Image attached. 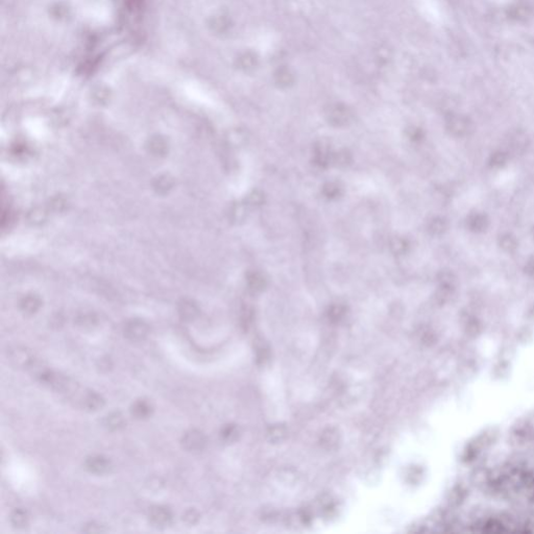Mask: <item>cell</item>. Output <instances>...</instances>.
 Segmentation results:
<instances>
[{
    "mask_svg": "<svg viewBox=\"0 0 534 534\" xmlns=\"http://www.w3.org/2000/svg\"><path fill=\"white\" fill-rule=\"evenodd\" d=\"M419 134H420V131L414 129V128H410V129L407 130V135L409 136V138L412 139V140L418 139L419 138Z\"/></svg>",
    "mask_w": 534,
    "mask_h": 534,
    "instance_id": "836d02e7",
    "label": "cell"
},
{
    "mask_svg": "<svg viewBox=\"0 0 534 534\" xmlns=\"http://www.w3.org/2000/svg\"><path fill=\"white\" fill-rule=\"evenodd\" d=\"M48 218L47 211L44 208L36 207L31 209L27 214V221L29 224L34 226H40L43 225Z\"/></svg>",
    "mask_w": 534,
    "mask_h": 534,
    "instance_id": "ffe728a7",
    "label": "cell"
},
{
    "mask_svg": "<svg viewBox=\"0 0 534 534\" xmlns=\"http://www.w3.org/2000/svg\"><path fill=\"white\" fill-rule=\"evenodd\" d=\"M200 519V515L195 509H188L183 516V521L188 525H194Z\"/></svg>",
    "mask_w": 534,
    "mask_h": 534,
    "instance_id": "4dcf8cb0",
    "label": "cell"
},
{
    "mask_svg": "<svg viewBox=\"0 0 534 534\" xmlns=\"http://www.w3.org/2000/svg\"><path fill=\"white\" fill-rule=\"evenodd\" d=\"M389 248L394 256H402L408 248L407 241L401 237H394L389 242Z\"/></svg>",
    "mask_w": 534,
    "mask_h": 534,
    "instance_id": "cb8c5ba5",
    "label": "cell"
},
{
    "mask_svg": "<svg viewBox=\"0 0 534 534\" xmlns=\"http://www.w3.org/2000/svg\"><path fill=\"white\" fill-rule=\"evenodd\" d=\"M149 333L148 325L141 320H133L124 327V335L131 341L144 340Z\"/></svg>",
    "mask_w": 534,
    "mask_h": 534,
    "instance_id": "277c9868",
    "label": "cell"
},
{
    "mask_svg": "<svg viewBox=\"0 0 534 534\" xmlns=\"http://www.w3.org/2000/svg\"><path fill=\"white\" fill-rule=\"evenodd\" d=\"M199 307L191 300H183L179 304V313L184 321L191 322L199 315Z\"/></svg>",
    "mask_w": 534,
    "mask_h": 534,
    "instance_id": "7c38bea8",
    "label": "cell"
},
{
    "mask_svg": "<svg viewBox=\"0 0 534 534\" xmlns=\"http://www.w3.org/2000/svg\"><path fill=\"white\" fill-rule=\"evenodd\" d=\"M42 306L41 299L36 294H27L20 302V309L24 314H35Z\"/></svg>",
    "mask_w": 534,
    "mask_h": 534,
    "instance_id": "5bb4252c",
    "label": "cell"
},
{
    "mask_svg": "<svg viewBox=\"0 0 534 534\" xmlns=\"http://www.w3.org/2000/svg\"><path fill=\"white\" fill-rule=\"evenodd\" d=\"M207 444V438L205 434L196 429L187 431L182 438L183 448L191 453H197L205 449Z\"/></svg>",
    "mask_w": 534,
    "mask_h": 534,
    "instance_id": "3957f363",
    "label": "cell"
},
{
    "mask_svg": "<svg viewBox=\"0 0 534 534\" xmlns=\"http://www.w3.org/2000/svg\"><path fill=\"white\" fill-rule=\"evenodd\" d=\"M11 521L16 528H24L28 522L27 513L22 509H16L11 516Z\"/></svg>",
    "mask_w": 534,
    "mask_h": 534,
    "instance_id": "4316f807",
    "label": "cell"
},
{
    "mask_svg": "<svg viewBox=\"0 0 534 534\" xmlns=\"http://www.w3.org/2000/svg\"><path fill=\"white\" fill-rule=\"evenodd\" d=\"M246 285L249 291L258 293L265 288L266 281L262 273L258 271H249L246 275Z\"/></svg>",
    "mask_w": 534,
    "mask_h": 534,
    "instance_id": "4fadbf2b",
    "label": "cell"
},
{
    "mask_svg": "<svg viewBox=\"0 0 534 534\" xmlns=\"http://www.w3.org/2000/svg\"><path fill=\"white\" fill-rule=\"evenodd\" d=\"M332 151L326 140H321L314 147V162L321 167H327L332 162Z\"/></svg>",
    "mask_w": 534,
    "mask_h": 534,
    "instance_id": "ba28073f",
    "label": "cell"
},
{
    "mask_svg": "<svg viewBox=\"0 0 534 534\" xmlns=\"http://www.w3.org/2000/svg\"><path fill=\"white\" fill-rule=\"evenodd\" d=\"M85 466L88 472L95 475L107 474L112 469L111 461L107 457L101 455L88 457L85 462Z\"/></svg>",
    "mask_w": 534,
    "mask_h": 534,
    "instance_id": "5b68a950",
    "label": "cell"
},
{
    "mask_svg": "<svg viewBox=\"0 0 534 534\" xmlns=\"http://www.w3.org/2000/svg\"><path fill=\"white\" fill-rule=\"evenodd\" d=\"M76 401L84 408V409L89 410V411H96V410L101 409L105 404L103 397L93 391L83 392L82 394H80V397Z\"/></svg>",
    "mask_w": 534,
    "mask_h": 534,
    "instance_id": "52a82bcc",
    "label": "cell"
},
{
    "mask_svg": "<svg viewBox=\"0 0 534 534\" xmlns=\"http://www.w3.org/2000/svg\"><path fill=\"white\" fill-rule=\"evenodd\" d=\"M222 435L224 437L225 441L227 442H233L235 441V438L237 437L238 435V431L236 429V427L234 426H229L227 428L224 429V431L222 432Z\"/></svg>",
    "mask_w": 534,
    "mask_h": 534,
    "instance_id": "1f68e13d",
    "label": "cell"
},
{
    "mask_svg": "<svg viewBox=\"0 0 534 534\" xmlns=\"http://www.w3.org/2000/svg\"><path fill=\"white\" fill-rule=\"evenodd\" d=\"M131 412L136 419H146L152 412V405L148 400H137L131 407Z\"/></svg>",
    "mask_w": 534,
    "mask_h": 534,
    "instance_id": "9a60e30c",
    "label": "cell"
},
{
    "mask_svg": "<svg viewBox=\"0 0 534 534\" xmlns=\"http://www.w3.org/2000/svg\"><path fill=\"white\" fill-rule=\"evenodd\" d=\"M50 208L54 212H63L67 208V200L63 196H54L50 201Z\"/></svg>",
    "mask_w": 534,
    "mask_h": 534,
    "instance_id": "f546056e",
    "label": "cell"
},
{
    "mask_svg": "<svg viewBox=\"0 0 534 534\" xmlns=\"http://www.w3.org/2000/svg\"><path fill=\"white\" fill-rule=\"evenodd\" d=\"M345 314V307L340 305V304H335L333 305L330 309H329V312H328V315H329V319L332 321V322H338L340 321Z\"/></svg>",
    "mask_w": 534,
    "mask_h": 534,
    "instance_id": "f1b7e54d",
    "label": "cell"
},
{
    "mask_svg": "<svg viewBox=\"0 0 534 534\" xmlns=\"http://www.w3.org/2000/svg\"><path fill=\"white\" fill-rule=\"evenodd\" d=\"M327 121L336 128L347 127L353 120L352 110L343 104H331L325 110Z\"/></svg>",
    "mask_w": 534,
    "mask_h": 534,
    "instance_id": "6da1fadb",
    "label": "cell"
},
{
    "mask_svg": "<svg viewBox=\"0 0 534 534\" xmlns=\"http://www.w3.org/2000/svg\"><path fill=\"white\" fill-rule=\"evenodd\" d=\"M247 213H248V206L246 203H235L230 208L229 216H230L232 223H234L236 225H240L246 221Z\"/></svg>",
    "mask_w": 534,
    "mask_h": 534,
    "instance_id": "2e32d148",
    "label": "cell"
},
{
    "mask_svg": "<svg viewBox=\"0 0 534 534\" xmlns=\"http://www.w3.org/2000/svg\"><path fill=\"white\" fill-rule=\"evenodd\" d=\"M339 441H340L339 433L336 429H333V428H329V429L325 430L321 437L322 445L327 450L335 449L338 446Z\"/></svg>",
    "mask_w": 534,
    "mask_h": 534,
    "instance_id": "d6986e66",
    "label": "cell"
},
{
    "mask_svg": "<svg viewBox=\"0 0 534 534\" xmlns=\"http://www.w3.org/2000/svg\"><path fill=\"white\" fill-rule=\"evenodd\" d=\"M265 202L264 193L260 190H253L246 197V204L248 207L258 208L261 207Z\"/></svg>",
    "mask_w": 534,
    "mask_h": 534,
    "instance_id": "484cf974",
    "label": "cell"
},
{
    "mask_svg": "<svg viewBox=\"0 0 534 534\" xmlns=\"http://www.w3.org/2000/svg\"><path fill=\"white\" fill-rule=\"evenodd\" d=\"M323 193L329 200L337 199L341 194V187L338 183L328 182L323 187Z\"/></svg>",
    "mask_w": 534,
    "mask_h": 534,
    "instance_id": "d4e9b609",
    "label": "cell"
},
{
    "mask_svg": "<svg viewBox=\"0 0 534 534\" xmlns=\"http://www.w3.org/2000/svg\"><path fill=\"white\" fill-rule=\"evenodd\" d=\"M153 189L159 194L168 193L174 186L173 177L169 174H161L153 181Z\"/></svg>",
    "mask_w": 534,
    "mask_h": 534,
    "instance_id": "ac0fdd59",
    "label": "cell"
},
{
    "mask_svg": "<svg viewBox=\"0 0 534 534\" xmlns=\"http://www.w3.org/2000/svg\"><path fill=\"white\" fill-rule=\"evenodd\" d=\"M352 162V155L347 149H341L332 155V164H334L337 167L343 168L347 167Z\"/></svg>",
    "mask_w": 534,
    "mask_h": 534,
    "instance_id": "7402d4cb",
    "label": "cell"
},
{
    "mask_svg": "<svg viewBox=\"0 0 534 534\" xmlns=\"http://www.w3.org/2000/svg\"><path fill=\"white\" fill-rule=\"evenodd\" d=\"M150 523L158 528H164L170 525L172 521V512L165 506H153L148 512Z\"/></svg>",
    "mask_w": 534,
    "mask_h": 534,
    "instance_id": "8992f818",
    "label": "cell"
},
{
    "mask_svg": "<svg viewBox=\"0 0 534 534\" xmlns=\"http://www.w3.org/2000/svg\"><path fill=\"white\" fill-rule=\"evenodd\" d=\"M226 143L233 148H239L247 143L248 136L244 130L232 129L225 136Z\"/></svg>",
    "mask_w": 534,
    "mask_h": 534,
    "instance_id": "8fae6325",
    "label": "cell"
},
{
    "mask_svg": "<svg viewBox=\"0 0 534 534\" xmlns=\"http://www.w3.org/2000/svg\"><path fill=\"white\" fill-rule=\"evenodd\" d=\"M287 436V429L285 426L283 425H275L273 427H270L267 431V438L270 443L278 444L282 441H284Z\"/></svg>",
    "mask_w": 534,
    "mask_h": 534,
    "instance_id": "44dd1931",
    "label": "cell"
},
{
    "mask_svg": "<svg viewBox=\"0 0 534 534\" xmlns=\"http://www.w3.org/2000/svg\"><path fill=\"white\" fill-rule=\"evenodd\" d=\"M148 151L155 156H163L168 152V142L161 135H154L147 141Z\"/></svg>",
    "mask_w": 534,
    "mask_h": 534,
    "instance_id": "30bf717a",
    "label": "cell"
},
{
    "mask_svg": "<svg viewBox=\"0 0 534 534\" xmlns=\"http://www.w3.org/2000/svg\"><path fill=\"white\" fill-rule=\"evenodd\" d=\"M259 64V58L254 52H246L240 57V67L245 71H253Z\"/></svg>",
    "mask_w": 534,
    "mask_h": 534,
    "instance_id": "603a6c76",
    "label": "cell"
},
{
    "mask_svg": "<svg viewBox=\"0 0 534 534\" xmlns=\"http://www.w3.org/2000/svg\"><path fill=\"white\" fill-rule=\"evenodd\" d=\"M103 425L105 428H107L110 431H116V430H120L121 428L124 427L125 420L121 412L113 411L104 418Z\"/></svg>",
    "mask_w": 534,
    "mask_h": 534,
    "instance_id": "e0dca14e",
    "label": "cell"
},
{
    "mask_svg": "<svg viewBox=\"0 0 534 534\" xmlns=\"http://www.w3.org/2000/svg\"><path fill=\"white\" fill-rule=\"evenodd\" d=\"M96 323V320L95 318H93L91 314H88V315H84L82 318L78 319L77 321V324L83 327V328H92L94 325H95Z\"/></svg>",
    "mask_w": 534,
    "mask_h": 534,
    "instance_id": "d6a6232c",
    "label": "cell"
},
{
    "mask_svg": "<svg viewBox=\"0 0 534 534\" xmlns=\"http://www.w3.org/2000/svg\"><path fill=\"white\" fill-rule=\"evenodd\" d=\"M273 82L281 89L290 88L295 83L294 72L287 66H281L273 73Z\"/></svg>",
    "mask_w": 534,
    "mask_h": 534,
    "instance_id": "9c48e42d",
    "label": "cell"
},
{
    "mask_svg": "<svg viewBox=\"0 0 534 534\" xmlns=\"http://www.w3.org/2000/svg\"><path fill=\"white\" fill-rule=\"evenodd\" d=\"M529 13H530L529 8L524 4L516 5L510 10L511 18H515L516 20H525L529 16Z\"/></svg>",
    "mask_w": 534,
    "mask_h": 534,
    "instance_id": "83f0119b",
    "label": "cell"
},
{
    "mask_svg": "<svg viewBox=\"0 0 534 534\" xmlns=\"http://www.w3.org/2000/svg\"><path fill=\"white\" fill-rule=\"evenodd\" d=\"M7 356L9 362L17 368L31 369V367L38 361L33 353L24 347H20V345H15V347L10 348L8 350Z\"/></svg>",
    "mask_w": 534,
    "mask_h": 534,
    "instance_id": "7a4b0ae2",
    "label": "cell"
}]
</instances>
